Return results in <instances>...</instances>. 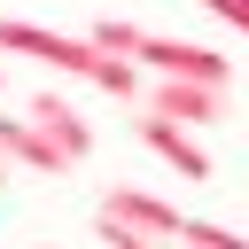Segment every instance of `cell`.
I'll return each instance as SVG.
<instances>
[{
	"instance_id": "6",
	"label": "cell",
	"mask_w": 249,
	"mask_h": 249,
	"mask_svg": "<svg viewBox=\"0 0 249 249\" xmlns=\"http://www.w3.org/2000/svg\"><path fill=\"white\" fill-rule=\"evenodd\" d=\"M140 140H148L179 179H210V156H202V140H195L187 124H171V117H140Z\"/></svg>"
},
{
	"instance_id": "2",
	"label": "cell",
	"mask_w": 249,
	"mask_h": 249,
	"mask_svg": "<svg viewBox=\"0 0 249 249\" xmlns=\"http://www.w3.org/2000/svg\"><path fill=\"white\" fill-rule=\"evenodd\" d=\"M156 78H195V86H233V62L218 47H195V39H140V54Z\"/></svg>"
},
{
	"instance_id": "9",
	"label": "cell",
	"mask_w": 249,
	"mask_h": 249,
	"mask_svg": "<svg viewBox=\"0 0 249 249\" xmlns=\"http://www.w3.org/2000/svg\"><path fill=\"white\" fill-rule=\"evenodd\" d=\"M187 249H249V233H233V226H210V218H187V233H179Z\"/></svg>"
},
{
	"instance_id": "10",
	"label": "cell",
	"mask_w": 249,
	"mask_h": 249,
	"mask_svg": "<svg viewBox=\"0 0 249 249\" xmlns=\"http://www.w3.org/2000/svg\"><path fill=\"white\" fill-rule=\"evenodd\" d=\"M93 233H101L109 249H171V241H156V233H140V226H117V218H101V210H93Z\"/></svg>"
},
{
	"instance_id": "1",
	"label": "cell",
	"mask_w": 249,
	"mask_h": 249,
	"mask_svg": "<svg viewBox=\"0 0 249 249\" xmlns=\"http://www.w3.org/2000/svg\"><path fill=\"white\" fill-rule=\"evenodd\" d=\"M0 54H31V62H47V70H70V78L101 86L109 101H132V93H140V62H132V54H101L86 31H39V23L0 16Z\"/></svg>"
},
{
	"instance_id": "8",
	"label": "cell",
	"mask_w": 249,
	"mask_h": 249,
	"mask_svg": "<svg viewBox=\"0 0 249 249\" xmlns=\"http://www.w3.org/2000/svg\"><path fill=\"white\" fill-rule=\"evenodd\" d=\"M86 39H93L101 54H140V39H148V31H140V23H117V16H101Z\"/></svg>"
},
{
	"instance_id": "7",
	"label": "cell",
	"mask_w": 249,
	"mask_h": 249,
	"mask_svg": "<svg viewBox=\"0 0 249 249\" xmlns=\"http://www.w3.org/2000/svg\"><path fill=\"white\" fill-rule=\"evenodd\" d=\"M31 124H47V132H54V140H62V148H70L78 163L93 156V124H86V117H78V109H70L62 93H47V86L31 93Z\"/></svg>"
},
{
	"instance_id": "4",
	"label": "cell",
	"mask_w": 249,
	"mask_h": 249,
	"mask_svg": "<svg viewBox=\"0 0 249 249\" xmlns=\"http://www.w3.org/2000/svg\"><path fill=\"white\" fill-rule=\"evenodd\" d=\"M93 210L117 218V226H140V233H156V241H179V233H187V210H171L163 195H140V187H109Z\"/></svg>"
},
{
	"instance_id": "12",
	"label": "cell",
	"mask_w": 249,
	"mask_h": 249,
	"mask_svg": "<svg viewBox=\"0 0 249 249\" xmlns=\"http://www.w3.org/2000/svg\"><path fill=\"white\" fill-rule=\"evenodd\" d=\"M8 179H16V163H8V156H0V187H8Z\"/></svg>"
},
{
	"instance_id": "5",
	"label": "cell",
	"mask_w": 249,
	"mask_h": 249,
	"mask_svg": "<svg viewBox=\"0 0 249 249\" xmlns=\"http://www.w3.org/2000/svg\"><path fill=\"white\" fill-rule=\"evenodd\" d=\"M0 156H8V163H31V171H47V179L78 171V156H70L47 124H31V117H0Z\"/></svg>"
},
{
	"instance_id": "3",
	"label": "cell",
	"mask_w": 249,
	"mask_h": 249,
	"mask_svg": "<svg viewBox=\"0 0 249 249\" xmlns=\"http://www.w3.org/2000/svg\"><path fill=\"white\" fill-rule=\"evenodd\" d=\"M233 101V86H195V78H156L148 86V117H171V124H218Z\"/></svg>"
},
{
	"instance_id": "11",
	"label": "cell",
	"mask_w": 249,
	"mask_h": 249,
	"mask_svg": "<svg viewBox=\"0 0 249 249\" xmlns=\"http://www.w3.org/2000/svg\"><path fill=\"white\" fill-rule=\"evenodd\" d=\"M195 8H210V16H218V23H233V31H241V39H249V0H195Z\"/></svg>"
}]
</instances>
